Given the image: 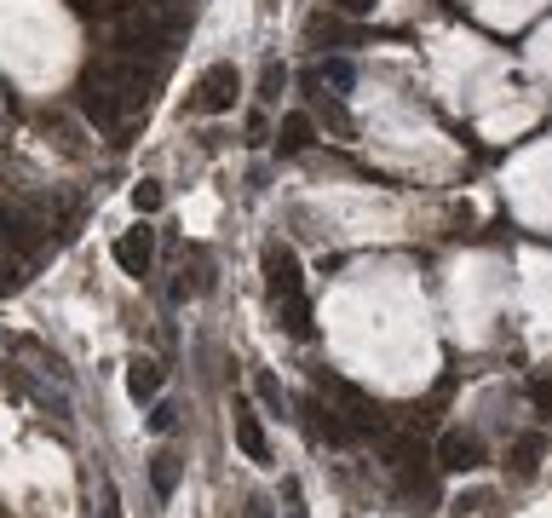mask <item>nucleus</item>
Returning <instances> with one entry per match:
<instances>
[{"mask_svg": "<svg viewBox=\"0 0 552 518\" xmlns=\"http://www.w3.org/2000/svg\"><path fill=\"white\" fill-rule=\"evenodd\" d=\"M133 208H138V213H156V208H161V185H156V179L133 185Z\"/></svg>", "mask_w": 552, "mask_h": 518, "instance_id": "obj_16", "label": "nucleus"}, {"mask_svg": "<svg viewBox=\"0 0 552 518\" xmlns=\"http://www.w3.org/2000/svg\"><path fill=\"white\" fill-rule=\"evenodd\" d=\"M242 518H271V507H265V501L253 495V501H248V513H242Z\"/></svg>", "mask_w": 552, "mask_h": 518, "instance_id": "obj_22", "label": "nucleus"}, {"mask_svg": "<svg viewBox=\"0 0 552 518\" xmlns=\"http://www.w3.org/2000/svg\"><path fill=\"white\" fill-rule=\"evenodd\" d=\"M432 455H437V467H443V472H472V467H483V444L472 438V432H443Z\"/></svg>", "mask_w": 552, "mask_h": 518, "instance_id": "obj_4", "label": "nucleus"}, {"mask_svg": "<svg viewBox=\"0 0 552 518\" xmlns=\"http://www.w3.org/2000/svg\"><path fill=\"white\" fill-rule=\"evenodd\" d=\"M150 484H156V495H161V501H167V495L179 490V455H167V449H161L156 461H150Z\"/></svg>", "mask_w": 552, "mask_h": 518, "instance_id": "obj_12", "label": "nucleus"}, {"mask_svg": "<svg viewBox=\"0 0 552 518\" xmlns=\"http://www.w3.org/2000/svg\"><path fill=\"white\" fill-rule=\"evenodd\" d=\"M276 144H282V150H288V156H294V150H305V144H311V116H282V127H276Z\"/></svg>", "mask_w": 552, "mask_h": 518, "instance_id": "obj_11", "label": "nucleus"}, {"mask_svg": "<svg viewBox=\"0 0 552 518\" xmlns=\"http://www.w3.org/2000/svg\"><path fill=\"white\" fill-rule=\"evenodd\" d=\"M150 6H156L173 29H184V18H190V6H196V0H150Z\"/></svg>", "mask_w": 552, "mask_h": 518, "instance_id": "obj_15", "label": "nucleus"}, {"mask_svg": "<svg viewBox=\"0 0 552 518\" xmlns=\"http://www.w3.org/2000/svg\"><path fill=\"white\" fill-rule=\"evenodd\" d=\"M529 398L541 403V409H552V380H535V386H529Z\"/></svg>", "mask_w": 552, "mask_h": 518, "instance_id": "obj_20", "label": "nucleus"}, {"mask_svg": "<svg viewBox=\"0 0 552 518\" xmlns=\"http://www.w3.org/2000/svg\"><path fill=\"white\" fill-rule=\"evenodd\" d=\"M41 242V219L23 208H0V248H12V254H29Z\"/></svg>", "mask_w": 552, "mask_h": 518, "instance_id": "obj_5", "label": "nucleus"}, {"mask_svg": "<svg viewBox=\"0 0 552 518\" xmlns=\"http://www.w3.org/2000/svg\"><path fill=\"white\" fill-rule=\"evenodd\" d=\"M340 12H351V18H363V12H374V0H334Z\"/></svg>", "mask_w": 552, "mask_h": 518, "instance_id": "obj_21", "label": "nucleus"}, {"mask_svg": "<svg viewBox=\"0 0 552 518\" xmlns=\"http://www.w3.org/2000/svg\"><path fill=\"white\" fill-rule=\"evenodd\" d=\"M322 121H328V127H334L340 139L351 133V116H345V104H340V98H328V93H322Z\"/></svg>", "mask_w": 552, "mask_h": 518, "instance_id": "obj_14", "label": "nucleus"}, {"mask_svg": "<svg viewBox=\"0 0 552 518\" xmlns=\"http://www.w3.org/2000/svg\"><path fill=\"white\" fill-rule=\"evenodd\" d=\"M253 386H259V398L271 403V409H282V386H276L271 375H259V380H253Z\"/></svg>", "mask_w": 552, "mask_h": 518, "instance_id": "obj_19", "label": "nucleus"}, {"mask_svg": "<svg viewBox=\"0 0 552 518\" xmlns=\"http://www.w3.org/2000/svg\"><path fill=\"white\" fill-rule=\"evenodd\" d=\"M276 323L294 334V340H311V300H305V294H288V300H276Z\"/></svg>", "mask_w": 552, "mask_h": 518, "instance_id": "obj_9", "label": "nucleus"}, {"mask_svg": "<svg viewBox=\"0 0 552 518\" xmlns=\"http://www.w3.org/2000/svg\"><path fill=\"white\" fill-rule=\"evenodd\" d=\"M317 81L340 98V93H351V87H357V64H351V58H328V64L317 70Z\"/></svg>", "mask_w": 552, "mask_h": 518, "instance_id": "obj_10", "label": "nucleus"}, {"mask_svg": "<svg viewBox=\"0 0 552 518\" xmlns=\"http://www.w3.org/2000/svg\"><path fill=\"white\" fill-rule=\"evenodd\" d=\"M236 93H242V75H236V64H207L202 81H196L190 110H202V116H225V110H236Z\"/></svg>", "mask_w": 552, "mask_h": 518, "instance_id": "obj_2", "label": "nucleus"}, {"mask_svg": "<svg viewBox=\"0 0 552 518\" xmlns=\"http://www.w3.org/2000/svg\"><path fill=\"white\" fill-rule=\"evenodd\" d=\"M541 449H547V438H541V432H529V438H518V444H512V461H518V472H535V461H541Z\"/></svg>", "mask_w": 552, "mask_h": 518, "instance_id": "obj_13", "label": "nucleus"}, {"mask_svg": "<svg viewBox=\"0 0 552 518\" xmlns=\"http://www.w3.org/2000/svg\"><path fill=\"white\" fill-rule=\"evenodd\" d=\"M282 81H288V75H282V64H271V70H265V81H259V98H276V93H282Z\"/></svg>", "mask_w": 552, "mask_h": 518, "instance_id": "obj_18", "label": "nucleus"}, {"mask_svg": "<svg viewBox=\"0 0 552 518\" xmlns=\"http://www.w3.org/2000/svg\"><path fill=\"white\" fill-rule=\"evenodd\" d=\"M265 277H271V300L305 294V277H299V259H294V248H282V242H271V248H265Z\"/></svg>", "mask_w": 552, "mask_h": 518, "instance_id": "obj_3", "label": "nucleus"}, {"mask_svg": "<svg viewBox=\"0 0 552 518\" xmlns=\"http://www.w3.org/2000/svg\"><path fill=\"white\" fill-rule=\"evenodd\" d=\"M236 444H242V455L248 461H271V438H265V426H259V415H253L248 403H236Z\"/></svg>", "mask_w": 552, "mask_h": 518, "instance_id": "obj_7", "label": "nucleus"}, {"mask_svg": "<svg viewBox=\"0 0 552 518\" xmlns=\"http://www.w3.org/2000/svg\"><path fill=\"white\" fill-rule=\"evenodd\" d=\"M127 392H133V403H156L161 398V363L133 357V363H127Z\"/></svg>", "mask_w": 552, "mask_h": 518, "instance_id": "obj_8", "label": "nucleus"}, {"mask_svg": "<svg viewBox=\"0 0 552 518\" xmlns=\"http://www.w3.org/2000/svg\"><path fill=\"white\" fill-rule=\"evenodd\" d=\"M173 421H179L173 403H156V409H150V432H173Z\"/></svg>", "mask_w": 552, "mask_h": 518, "instance_id": "obj_17", "label": "nucleus"}, {"mask_svg": "<svg viewBox=\"0 0 552 518\" xmlns=\"http://www.w3.org/2000/svg\"><path fill=\"white\" fill-rule=\"evenodd\" d=\"M150 259H156V236L144 231V225L115 242V265H121L127 277H144V271H150Z\"/></svg>", "mask_w": 552, "mask_h": 518, "instance_id": "obj_6", "label": "nucleus"}, {"mask_svg": "<svg viewBox=\"0 0 552 518\" xmlns=\"http://www.w3.org/2000/svg\"><path fill=\"white\" fill-rule=\"evenodd\" d=\"M138 104H150V93H144V64L127 58V52H110L104 64H92V70L81 75V110H87V121H98V127H115V121L127 116V110H138Z\"/></svg>", "mask_w": 552, "mask_h": 518, "instance_id": "obj_1", "label": "nucleus"}]
</instances>
